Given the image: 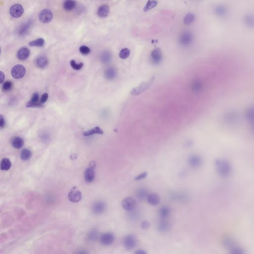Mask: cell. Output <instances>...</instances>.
<instances>
[{
	"instance_id": "1",
	"label": "cell",
	"mask_w": 254,
	"mask_h": 254,
	"mask_svg": "<svg viewBox=\"0 0 254 254\" xmlns=\"http://www.w3.org/2000/svg\"><path fill=\"white\" fill-rule=\"evenodd\" d=\"M215 166L217 173L222 177H227L231 173L232 170L231 165L226 159H216L215 161Z\"/></svg>"
},
{
	"instance_id": "2",
	"label": "cell",
	"mask_w": 254,
	"mask_h": 254,
	"mask_svg": "<svg viewBox=\"0 0 254 254\" xmlns=\"http://www.w3.org/2000/svg\"><path fill=\"white\" fill-rule=\"evenodd\" d=\"M96 162L94 161H92L89 163L88 167L84 171V180L87 183H91L94 181L95 178V169Z\"/></svg>"
},
{
	"instance_id": "3",
	"label": "cell",
	"mask_w": 254,
	"mask_h": 254,
	"mask_svg": "<svg viewBox=\"0 0 254 254\" xmlns=\"http://www.w3.org/2000/svg\"><path fill=\"white\" fill-rule=\"evenodd\" d=\"M193 35L190 31H185L182 33L179 37V42L184 47L190 46L193 41Z\"/></svg>"
},
{
	"instance_id": "4",
	"label": "cell",
	"mask_w": 254,
	"mask_h": 254,
	"mask_svg": "<svg viewBox=\"0 0 254 254\" xmlns=\"http://www.w3.org/2000/svg\"><path fill=\"white\" fill-rule=\"evenodd\" d=\"M123 243L126 249L131 250L134 248L136 246L137 243V239L134 235H127L124 238Z\"/></svg>"
},
{
	"instance_id": "5",
	"label": "cell",
	"mask_w": 254,
	"mask_h": 254,
	"mask_svg": "<svg viewBox=\"0 0 254 254\" xmlns=\"http://www.w3.org/2000/svg\"><path fill=\"white\" fill-rule=\"evenodd\" d=\"M68 198L72 203H78L82 198V193L77 189V187H74L68 193Z\"/></svg>"
},
{
	"instance_id": "6",
	"label": "cell",
	"mask_w": 254,
	"mask_h": 254,
	"mask_svg": "<svg viewBox=\"0 0 254 254\" xmlns=\"http://www.w3.org/2000/svg\"><path fill=\"white\" fill-rule=\"evenodd\" d=\"M26 70L24 66L22 65H17L12 68L11 74L13 78L16 79L22 78L24 76Z\"/></svg>"
},
{
	"instance_id": "7",
	"label": "cell",
	"mask_w": 254,
	"mask_h": 254,
	"mask_svg": "<svg viewBox=\"0 0 254 254\" xmlns=\"http://www.w3.org/2000/svg\"><path fill=\"white\" fill-rule=\"evenodd\" d=\"M137 203L134 198L131 197H128L124 198L122 202V206L125 210L133 211L136 207Z\"/></svg>"
},
{
	"instance_id": "8",
	"label": "cell",
	"mask_w": 254,
	"mask_h": 254,
	"mask_svg": "<svg viewBox=\"0 0 254 254\" xmlns=\"http://www.w3.org/2000/svg\"><path fill=\"white\" fill-rule=\"evenodd\" d=\"M152 81L153 80H152V78H151V80L147 81L146 82H144L141 83L139 87L132 89L131 92V94L134 96H137V95L140 94L142 92H144L150 87L151 83L152 82Z\"/></svg>"
},
{
	"instance_id": "9",
	"label": "cell",
	"mask_w": 254,
	"mask_h": 254,
	"mask_svg": "<svg viewBox=\"0 0 254 254\" xmlns=\"http://www.w3.org/2000/svg\"><path fill=\"white\" fill-rule=\"evenodd\" d=\"M24 9L20 4H14L11 7L10 10L11 16L14 18H19L24 14Z\"/></svg>"
},
{
	"instance_id": "10",
	"label": "cell",
	"mask_w": 254,
	"mask_h": 254,
	"mask_svg": "<svg viewBox=\"0 0 254 254\" xmlns=\"http://www.w3.org/2000/svg\"><path fill=\"white\" fill-rule=\"evenodd\" d=\"M151 61L154 65L159 64L162 60V52L159 48L154 49L151 53Z\"/></svg>"
},
{
	"instance_id": "11",
	"label": "cell",
	"mask_w": 254,
	"mask_h": 254,
	"mask_svg": "<svg viewBox=\"0 0 254 254\" xmlns=\"http://www.w3.org/2000/svg\"><path fill=\"white\" fill-rule=\"evenodd\" d=\"M188 164L192 168H197L202 165V158L197 155H191L188 158Z\"/></svg>"
},
{
	"instance_id": "12",
	"label": "cell",
	"mask_w": 254,
	"mask_h": 254,
	"mask_svg": "<svg viewBox=\"0 0 254 254\" xmlns=\"http://www.w3.org/2000/svg\"><path fill=\"white\" fill-rule=\"evenodd\" d=\"M114 240L115 237L114 234L110 232L105 233L100 237V242L105 246H109L111 245L114 242Z\"/></svg>"
},
{
	"instance_id": "13",
	"label": "cell",
	"mask_w": 254,
	"mask_h": 254,
	"mask_svg": "<svg viewBox=\"0 0 254 254\" xmlns=\"http://www.w3.org/2000/svg\"><path fill=\"white\" fill-rule=\"evenodd\" d=\"M53 19V13L48 9L42 10L39 14V19L42 23H48L51 22Z\"/></svg>"
},
{
	"instance_id": "14",
	"label": "cell",
	"mask_w": 254,
	"mask_h": 254,
	"mask_svg": "<svg viewBox=\"0 0 254 254\" xmlns=\"http://www.w3.org/2000/svg\"><path fill=\"white\" fill-rule=\"evenodd\" d=\"M171 227V222L168 220H166V219H162L157 225L158 230L163 233L167 232L170 230Z\"/></svg>"
},
{
	"instance_id": "15",
	"label": "cell",
	"mask_w": 254,
	"mask_h": 254,
	"mask_svg": "<svg viewBox=\"0 0 254 254\" xmlns=\"http://www.w3.org/2000/svg\"><path fill=\"white\" fill-rule=\"evenodd\" d=\"M106 205L105 203L102 201H98L93 204V211L96 214H101L105 211Z\"/></svg>"
},
{
	"instance_id": "16",
	"label": "cell",
	"mask_w": 254,
	"mask_h": 254,
	"mask_svg": "<svg viewBox=\"0 0 254 254\" xmlns=\"http://www.w3.org/2000/svg\"><path fill=\"white\" fill-rule=\"evenodd\" d=\"M204 88V83L202 81L196 80L192 82L191 89L194 93H199L202 92Z\"/></svg>"
},
{
	"instance_id": "17",
	"label": "cell",
	"mask_w": 254,
	"mask_h": 254,
	"mask_svg": "<svg viewBox=\"0 0 254 254\" xmlns=\"http://www.w3.org/2000/svg\"><path fill=\"white\" fill-rule=\"evenodd\" d=\"M39 95L37 93H35L32 95L31 99L26 104V107H40L42 106L40 102H38Z\"/></svg>"
},
{
	"instance_id": "18",
	"label": "cell",
	"mask_w": 254,
	"mask_h": 254,
	"mask_svg": "<svg viewBox=\"0 0 254 254\" xmlns=\"http://www.w3.org/2000/svg\"><path fill=\"white\" fill-rule=\"evenodd\" d=\"M170 196L172 199L178 202H183L188 198L186 193L182 192H175L172 193Z\"/></svg>"
},
{
	"instance_id": "19",
	"label": "cell",
	"mask_w": 254,
	"mask_h": 254,
	"mask_svg": "<svg viewBox=\"0 0 254 254\" xmlns=\"http://www.w3.org/2000/svg\"><path fill=\"white\" fill-rule=\"evenodd\" d=\"M147 200L150 204L153 206H156L158 205L160 203V197L157 193H151L147 196Z\"/></svg>"
},
{
	"instance_id": "20",
	"label": "cell",
	"mask_w": 254,
	"mask_h": 254,
	"mask_svg": "<svg viewBox=\"0 0 254 254\" xmlns=\"http://www.w3.org/2000/svg\"><path fill=\"white\" fill-rule=\"evenodd\" d=\"M117 74L116 70L112 67L108 68L105 71L104 77L106 79L109 81H112L115 79L117 77Z\"/></svg>"
},
{
	"instance_id": "21",
	"label": "cell",
	"mask_w": 254,
	"mask_h": 254,
	"mask_svg": "<svg viewBox=\"0 0 254 254\" xmlns=\"http://www.w3.org/2000/svg\"><path fill=\"white\" fill-rule=\"evenodd\" d=\"M32 24L31 20H29L28 22L22 24L19 28V35L24 36L28 32H29Z\"/></svg>"
},
{
	"instance_id": "22",
	"label": "cell",
	"mask_w": 254,
	"mask_h": 254,
	"mask_svg": "<svg viewBox=\"0 0 254 254\" xmlns=\"http://www.w3.org/2000/svg\"><path fill=\"white\" fill-rule=\"evenodd\" d=\"M109 12V8L107 5H102L99 8L98 10V16L101 18H106L108 16Z\"/></svg>"
},
{
	"instance_id": "23",
	"label": "cell",
	"mask_w": 254,
	"mask_h": 254,
	"mask_svg": "<svg viewBox=\"0 0 254 254\" xmlns=\"http://www.w3.org/2000/svg\"><path fill=\"white\" fill-rule=\"evenodd\" d=\"M149 195V191L145 188H140L137 190L136 192V197L140 201H144L147 198Z\"/></svg>"
},
{
	"instance_id": "24",
	"label": "cell",
	"mask_w": 254,
	"mask_h": 254,
	"mask_svg": "<svg viewBox=\"0 0 254 254\" xmlns=\"http://www.w3.org/2000/svg\"><path fill=\"white\" fill-rule=\"evenodd\" d=\"M30 55V51L29 49L26 48H22L17 53V57L21 60H24L28 58Z\"/></svg>"
},
{
	"instance_id": "25",
	"label": "cell",
	"mask_w": 254,
	"mask_h": 254,
	"mask_svg": "<svg viewBox=\"0 0 254 254\" xmlns=\"http://www.w3.org/2000/svg\"><path fill=\"white\" fill-rule=\"evenodd\" d=\"M12 146L16 149H19L23 147L24 145V140L19 137H15L12 139Z\"/></svg>"
},
{
	"instance_id": "26",
	"label": "cell",
	"mask_w": 254,
	"mask_h": 254,
	"mask_svg": "<svg viewBox=\"0 0 254 254\" xmlns=\"http://www.w3.org/2000/svg\"><path fill=\"white\" fill-rule=\"evenodd\" d=\"M222 243L225 247L229 249V250L237 245L235 240L231 237H226L224 239Z\"/></svg>"
},
{
	"instance_id": "27",
	"label": "cell",
	"mask_w": 254,
	"mask_h": 254,
	"mask_svg": "<svg viewBox=\"0 0 254 254\" xmlns=\"http://www.w3.org/2000/svg\"><path fill=\"white\" fill-rule=\"evenodd\" d=\"M12 163L10 159L7 158H4L2 159L0 163V169L2 170L7 171L11 168Z\"/></svg>"
},
{
	"instance_id": "28",
	"label": "cell",
	"mask_w": 254,
	"mask_h": 254,
	"mask_svg": "<svg viewBox=\"0 0 254 254\" xmlns=\"http://www.w3.org/2000/svg\"><path fill=\"white\" fill-rule=\"evenodd\" d=\"M100 60L104 64H108L110 62L112 59L111 54L109 51H104L100 55Z\"/></svg>"
},
{
	"instance_id": "29",
	"label": "cell",
	"mask_w": 254,
	"mask_h": 254,
	"mask_svg": "<svg viewBox=\"0 0 254 254\" xmlns=\"http://www.w3.org/2000/svg\"><path fill=\"white\" fill-rule=\"evenodd\" d=\"M103 131H102L99 127H96L87 132H84L83 133V135L84 136H90L94 134L103 135Z\"/></svg>"
},
{
	"instance_id": "30",
	"label": "cell",
	"mask_w": 254,
	"mask_h": 254,
	"mask_svg": "<svg viewBox=\"0 0 254 254\" xmlns=\"http://www.w3.org/2000/svg\"><path fill=\"white\" fill-rule=\"evenodd\" d=\"M36 65L40 68H45L48 64L47 58L45 56H41L36 60Z\"/></svg>"
},
{
	"instance_id": "31",
	"label": "cell",
	"mask_w": 254,
	"mask_h": 254,
	"mask_svg": "<svg viewBox=\"0 0 254 254\" xmlns=\"http://www.w3.org/2000/svg\"><path fill=\"white\" fill-rule=\"evenodd\" d=\"M76 6V3L74 0H66L64 3V8L66 11H71L73 10Z\"/></svg>"
},
{
	"instance_id": "32",
	"label": "cell",
	"mask_w": 254,
	"mask_h": 254,
	"mask_svg": "<svg viewBox=\"0 0 254 254\" xmlns=\"http://www.w3.org/2000/svg\"><path fill=\"white\" fill-rule=\"evenodd\" d=\"M99 232L96 229H93L89 231L87 235V239L90 242H94L98 238Z\"/></svg>"
},
{
	"instance_id": "33",
	"label": "cell",
	"mask_w": 254,
	"mask_h": 254,
	"mask_svg": "<svg viewBox=\"0 0 254 254\" xmlns=\"http://www.w3.org/2000/svg\"><path fill=\"white\" fill-rule=\"evenodd\" d=\"M159 213V215L161 219H166L170 214V209L167 206H163L160 208Z\"/></svg>"
},
{
	"instance_id": "34",
	"label": "cell",
	"mask_w": 254,
	"mask_h": 254,
	"mask_svg": "<svg viewBox=\"0 0 254 254\" xmlns=\"http://www.w3.org/2000/svg\"><path fill=\"white\" fill-rule=\"evenodd\" d=\"M31 156H32V153H31V151L28 149H24L20 152V158L24 161L29 160L30 158H31Z\"/></svg>"
},
{
	"instance_id": "35",
	"label": "cell",
	"mask_w": 254,
	"mask_h": 254,
	"mask_svg": "<svg viewBox=\"0 0 254 254\" xmlns=\"http://www.w3.org/2000/svg\"><path fill=\"white\" fill-rule=\"evenodd\" d=\"M215 13L217 16H224L226 14L227 8L225 7L223 5H219L217 6L214 9Z\"/></svg>"
},
{
	"instance_id": "36",
	"label": "cell",
	"mask_w": 254,
	"mask_h": 254,
	"mask_svg": "<svg viewBox=\"0 0 254 254\" xmlns=\"http://www.w3.org/2000/svg\"><path fill=\"white\" fill-rule=\"evenodd\" d=\"M195 16L192 13H189L186 15L184 19V23L186 25L191 24L195 20Z\"/></svg>"
},
{
	"instance_id": "37",
	"label": "cell",
	"mask_w": 254,
	"mask_h": 254,
	"mask_svg": "<svg viewBox=\"0 0 254 254\" xmlns=\"http://www.w3.org/2000/svg\"><path fill=\"white\" fill-rule=\"evenodd\" d=\"M45 43V41L43 38H38L35 40L32 41L29 43L30 46L42 47L43 46Z\"/></svg>"
},
{
	"instance_id": "38",
	"label": "cell",
	"mask_w": 254,
	"mask_h": 254,
	"mask_svg": "<svg viewBox=\"0 0 254 254\" xmlns=\"http://www.w3.org/2000/svg\"><path fill=\"white\" fill-rule=\"evenodd\" d=\"M157 5V2L155 0H151V1L149 0L144 8V12H148L150 10L152 9L153 8L156 7Z\"/></svg>"
},
{
	"instance_id": "39",
	"label": "cell",
	"mask_w": 254,
	"mask_h": 254,
	"mask_svg": "<svg viewBox=\"0 0 254 254\" xmlns=\"http://www.w3.org/2000/svg\"><path fill=\"white\" fill-rule=\"evenodd\" d=\"M130 55V50L128 48H124L120 51L119 57L123 59H125L128 58Z\"/></svg>"
},
{
	"instance_id": "40",
	"label": "cell",
	"mask_w": 254,
	"mask_h": 254,
	"mask_svg": "<svg viewBox=\"0 0 254 254\" xmlns=\"http://www.w3.org/2000/svg\"><path fill=\"white\" fill-rule=\"evenodd\" d=\"M230 253L232 254H244L245 253L241 247L237 245L230 249Z\"/></svg>"
},
{
	"instance_id": "41",
	"label": "cell",
	"mask_w": 254,
	"mask_h": 254,
	"mask_svg": "<svg viewBox=\"0 0 254 254\" xmlns=\"http://www.w3.org/2000/svg\"><path fill=\"white\" fill-rule=\"evenodd\" d=\"M70 65L72 67V69L76 71L80 70L83 66V64L82 63H80V64H77L74 60H71L70 61Z\"/></svg>"
},
{
	"instance_id": "42",
	"label": "cell",
	"mask_w": 254,
	"mask_h": 254,
	"mask_svg": "<svg viewBox=\"0 0 254 254\" xmlns=\"http://www.w3.org/2000/svg\"><path fill=\"white\" fill-rule=\"evenodd\" d=\"M246 117L249 121L253 122L254 119V112L253 109H249L246 113Z\"/></svg>"
},
{
	"instance_id": "43",
	"label": "cell",
	"mask_w": 254,
	"mask_h": 254,
	"mask_svg": "<svg viewBox=\"0 0 254 254\" xmlns=\"http://www.w3.org/2000/svg\"><path fill=\"white\" fill-rule=\"evenodd\" d=\"M80 52L83 55H87L88 54L90 53V49L87 46L83 45V46L80 47Z\"/></svg>"
},
{
	"instance_id": "44",
	"label": "cell",
	"mask_w": 254,
	"mask_h": 254,
	"mask_svg": "<svg viewBox=\"0 0 254 254\" xmlns=\"http://www.w3.org/2000/svg\"><path fill=\"white\" fill-rule=\"evenodd\" d=\"M150 226H151V224H150V222L147 221V220H144V221H142L141 224H140L141 228L144 229V230H146V229H148L150 227Z\"/></svg>"
},
{
	"instance_id": "45",
	"label": "cell",
	"mask_w": 254,
	"mask_h": 254,
	"mask_svg": "<svg viewBox=\"0 0 254 254\" xmlns=\"http://www.w3.org/2000/svg\"><path fill=\"white\" fill-rule=\"evenodd\" d=\"M12 87V83L10 81L6 82L3 84V89L4 90H8L11 89Z\"/></svg>"
},
{
	"instance_id": "46",
	"label": "cell",
	"mask_w": 254,
	"mask_h": 254,
	"mask_svg": "<svg viewBox=\"0 0 254 254\" xmlns=\"http://www.w3.org/2000/svg\"><path fill=\"white\" fill-rule=\"evenodd\" d=\"M147 175V173L146 172H144L140 174L138 176L135 178V181L141 180L144 179L145 178H146Z\"/></svg>"
},
{
	"instance_id": "47",
	"label": "cell",
	"mask_w": 254,
	"mask_h": 254,
	"mask_svg": "<svg viewBox=\"0 0 254 254\" xmlns=\"http://www.w3.org/2000/svg\"><path fill=\"white\" fill-rule=\"evenodd\" d=\"M48 98V94L47 93H45L42 96L40 100L41 103H44L46 102V101L47 100Z\"/></svg>"
},
{
	"instance_id": "48",
	"label": "cell",
	"mask_w": 254,
	"mask_h": 254,
	"mask_svg": "<svg viewBox=\"0 0 254 254\" xmlns=\"http://www.w3.org/2000/svg\"><path fill=\"white\" fill-rule=\"evenodd\" d=\"M5 121L4 117L0 115V128H3L5 126Z\"/></svg>"
},
{
	"instance_id": "49",
	"label": "cell",
	"mask_w": 254,
	"mask_h": 254,
	"mask_svg": "<svg viewBox=\"0 0 254 254\" xmlns=\"http://www.w3.org/2000/svg\"><path fill=\"white\" fill-rule=\"evenodd\" d=\"M5 75L2 71H0V84L2 83L5 80Z\"/></svg>"
},
{
	"instance_id": "50",
	"label": "cell",
	"mask_w": 254,
	"mask_h": 254,
	"mask_svg": "<svg viewBox=\"0 0 254 254\" xmlns=\"http://www.w3.org/2000/svg\"><path fill=\"white\" fill-rule=\"evenodd\" d=\"M135 254H146V253L144 250H138L135 252Z\"/></svg>"
},
{
	"instance_id": "51",
	"label": "cell",
	"mask_w": 254,
	"mask_h": 254,
	"mask_svg": "<svg viewBox=\"0 0 254 254\" xmlns=\"http://www.w3.org/2000/svg\"><path fill=\"white\" fill-rule=\"evenodd\" d=\"M77 156L76 154H74V155H71V156H70V158L71 160H76V159H77Z\"/></svg>"
},
{
	"instance_id": "52",
	"label": "cell",
	"mask_w": 254,
	"mask_h": 254,
	"mask_svg": "<svg viewBox=\"0 0 254 254\" xmlns=\"http://www.w3.org/2000/svg\"><path fill=\"white\" fill-rule=\"evenodd\" d=\"M0 53H1V47H0Z\"/></svg>"
}]
</instances>
